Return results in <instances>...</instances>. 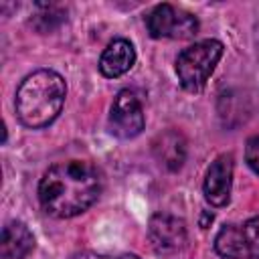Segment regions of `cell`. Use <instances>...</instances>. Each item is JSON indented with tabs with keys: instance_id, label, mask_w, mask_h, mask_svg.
Listing matches in <instances>:
<instances>
[{
	"instance_id": "obj_12",
	"label": "cell",
	"mask_w": 259,
	"mask_h": 259,
	"mask_svg": "<svg viewBox=\"0 0 259 259\" xmlns=\"http://www.w3.org/2000/svg\"><path fill=\"white\" fill-rule=\"evenodd\" d=\"M245 162L259 176V134L251 136L245 144Z\"/></svg>"
},
{
	"instance_id": "obj_5",
	"label": "cell",
	"mask_w": 259,
	"mask_h": 259,
	"mask_svg": "<svg viewBox=\"0 0 259 259\" xmlns=\"http://www.w3.org/2000/svg\"><path fill=\"white\" fill-rule=\"evenodd\" d=\"M214 251L225 259H259V217L225 225L214 237Z\"/></svg>"
},
{
	"instance_id": "obj_1",
	"label": "cell",
	"mask_w": 259,
	"mask_h": 259,
	"mask_svg": "<svg viewBox=\"0 0 259 259\" xmlns=\"http://www.w3.org/2000/svg\"><path fill=\"white\" fill-rule=\"evenodd\" d=\"M101 188V174L91 162H57L38 182V202L42 210L55 219H73L99 198Z\"/></svg>"
},
{
	"instance_id": "obj_11",
	"label": "cell",
	"mask_w": 259,
	"mask_h": 259,
	"mask_svg": "<svg viewBox=\"0 0 259 259\" xmlns=\"http://www.w3.org/2000/svg\"><path fill=\"white\" fill-rule=\"evenodd\" d=\"M154 152H156V158L160 160V164H164L168 170L174 172L184 164L186 142L178 132L170 130V132H164L162 136H158V140L154 142Z\"/></svg>"
},
{
	"instance_id": "obj_3",
	"label": "cell",
	"mask_w": 259,
	"mask_h": 259,
	"mask_svg": "<svg viewBox=\"0 0 259 259\" xmlns=\"http://www.w3.org/2000/svg\"><path fill=\"white\" fill-rule=\"evenodd\" d=\"M221 57L223 42L217 38H204L182 49L176 57V75L180 85L190 93H198L200 89H204Z\"/></svg>"
},
{
	"instance_id": "obj_2",
	"label": "cell",
	"mask_w": 259,
	"mask_h": 259,
	"mask_svg": "<svg viewBox=\"0 0 259 259\" xmlns=\"http://www.w3.org/2000/svg\"><path fill=\"white\" fill-rule=\"evenodd\" d=\"M67 97V83L65 79L51 69H38L22 79L16 89V115L22 125L30 130H40L51 125Z\"/></svg>"
},
{
	"instance_id": "obj_9",
	"label": "cell",
	"mask_w": 259,
	"mask_h": 259,
	"mask_svg": "<svg viewBox=\"0 0 259 259\" xmlns=\"http://www.w3.org/2000/svg\"><path fill=\"white\" fill-rule=\"evenodd\" d=\"M134 63H136L134 45L125 38H115L103 49L99 57V71L103 77L115 79V77L125 75L134 67Z\"/></svg>"
},
{
	"instance_id": "obj_4",
	"label": "cell",
	"mask_w": 259,
	"mask_h": 259,
	"mask_svg": "<svg viewBox=\"0 0 259 259\" xmlns=\"http://www.w3.org/2000/svg\"><path fill=\"white\" fill-rule=\"evenodd\" d=\"M146 28L152 38L186 40L198 32V20L184 8L172 4H158L146 16Z\"/></svg>"
},
{
	"instance_id": "obj_7",
	"label": "cell",
	"mask_w": 259,
	"mask_h": 259,
	"mask_svg": "<svg viewBox=\"0 0 259 259\" xmlns=\"http://www.w3.org/2000/svg\"><path fill=\"white\" fill-rule=\"evenodd\" d=\"M148 239L158 255L178 253L186 245V223L168 212H156L148 223Z\"/></svg>"
},
{
	"instance_id": "obj_10",
	"label": "cell",
	"mask_w": 259,
	"mask_h": 259,
	"mask_svg": "<svg viewBox=\"0 0 259 259\" xmlns=\"http://www.w3.org/2000/svg\"><path fill=\"white\" fill-rule=\"evenodd\" d=\"M34 251V235L22 221H10L2 229L0 253L4 259H24Z\"/></svg>"
},
{
	"instance_id": "obj_6",
	"label": "cell",
	"mask_w": 259,
	"mask_h": 259,
	"mask_svg": "<svg viewBox=\"0 0 259 259\" xmlns=\"http://www.w3.org/2000/svg\"><path fill=\"white\" fill-rule=\"evenodd\" d=\"M107 125H109V132L119 140H132L142 134L146 125V117H144L142 103L134 91L130 89L117 91L109 109Z\"/></svg>"
},
{
	"instance_id": "obj_13",
	"label": "cell",
	"mask_w": 259,
	"mask_h": 259,
	"mask_svg": "<svg viewBox=\"0 0 259 259\" xmlns=\"http://www.w3.org/2000/svg\"><path fill=\"white\" fill-rule=\"evenodd\" d=\"M77 259H140L138 255L132 253H121V255H97V253H85Z\"/></svg>"
},
{
	"instance_id": "obj_8",
	"label": "cell",
	"mask_w": 259,
	"mask_h": 259,
	"mask_svg": "<svg viewBox=\"0 0 259 259\" xmlns=\"http://www.w3.org/2000/svg\"><path fill=\"white\" fill-rule=\"evenodd\" d=\"M233 156L221 154L214 158V162L208 166L204 176V198L212 206H225L231 200V188H233Z\"/></svg>"
}]
</instances>
